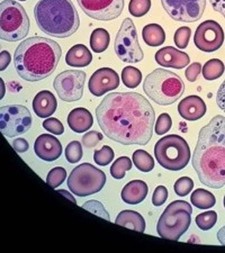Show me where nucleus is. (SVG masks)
<instances>
[{"mask_svg": "<svg viewBox=\"0 0 225 253\" xmlns=\"http://www.w3.org/2000/svg\"><path fill=\"white\" fill-rule=\"evenodd\" d=\"M104 135L123 145H146L152 138L155 112L137 92H110L96 108Z\"/></svg>", "mask_w": 225, "mask_h": 253, "instance_id": "f257e3e1", "label": "nucleus"}, {"mask_svg": "<svg viewBox=\"0 0 225 253\" xmlns=\"http://www.w3.org/2000/svg\"><path fill=\"white\" fill-rule=\"evenodd\" d=\"M199 181L213 189L225 186V117L216 115L204 126L193 153Z\"/></svg>", "mask_w": 225, "mask_h": 253, "instance_id": "f03ea898", "label": "nucleus"}, {"mask_svg": "<svg viewBox=\"0 0 225 253\" xmlns=\"http://www.w3.org/2000/svg\"><path fill=\"white\" fill-rule=\"evenodd\" d=\"M62 50L55 41L34 36L24 40L16 48L14 64L20 78L36 83L55 71Z\"/></svg>", "mask_w": 225, "mask_h": 253, "instance_id": "7ed1b4c3", "label": "nucleus"}, {"mask_svg": "<svg viewBox=\"0 0 225 253\" xmlns=\"http://www.w3.org/2000/svg\"><path fill=\"white\" fill-rule=\"evenodd\" d=\"M34 17L41 31L56 39L73 35L80 25L79 14L71 0H39Z\"/></svg>", "mask_w": 225, "mask_h": 253, "instance_id": "20e7f679", "label": "nucleus"}, {"mask_svg": "<svg viewBox=\"0 0 225 253\" xmlns=\"http://www.w3.org/2000/svg\"><path fill=\"white\" fill-rule=\"evenodd\" d=\"M143 90L155 104L169 106L181 98L185 84L177 73L159 68L146 76Z\"/></svg>", "mask_w": 225, "mask_h": 253, "instance_id": "39448f33", "label": "nucleus"}, {"mask_svg": "<svg viewBox=\"0 0 225 253\" xmlns=\"http://www.w3.org/2000/svg\"><path fill=\"white\" fill-rule=\"evenodd\" d=\"M31 22L26 10L15 0L0 2V40L18 42L30 33Z\"/></svg>", "mask_w": 225, "mask_h": 253, "instance_id": "423d86ee", "label": "nucleus"}, {"mask_svg": "<svg viewBox=\"0 0 225 253\" xmlns=\"http://www.w3.org/2000/svg\"><path fill=\"white\" fill-rule=\"evenodd\" d=\"M154 156L162 168L180 171L189 163L191 153L185 138L177 134H171L161 137L155 143Z\"/></svg>", "mask_w": 225, "mask_h": 253, "instance_id": "0eeeda50", "label": "nucleus"}, {"mask_svg": "<svg viewBox=\"0 0 225 253\" xmlns=\"http://www.w3.org/2000/svg\"><path fill=\"white\" fill-rule=\"evenodd\" d=\"M193 208L185 201H175L163 211L157 224V232L162 239L178 241L191 224Z\"/></svg>", "mask_w": 225, "mask_h": 253, "instance_id": "6e6552de", "label": "nucleus"}, {"mask_svg": "<svg viewBox=\"0 0 225 253\" xmlns=\"http://www.w3.org/2000/svg\"><path fill=\"white\" fill-rule=\"evenodd\" d=\"M67 183L71 193L78 197H87L104 188L106 174L90 163H83L72 170Z\"/></svg>", "mask_w": 225, "mask_h": 253, "instance_id": "1a4fd4ad", "label": "nucleus"}, {"mask_svg": "<svg viewBox=\"0 0 225 253\" xmlns=\"http://www.w3.org/2000/svg\"><path fill=\"white\" fill-rule=\"evenodd\" d=\"M114 50L120 60L125 63H138L144 58L138 43L136 27L131 18L123 20L114 43Z\"/></svg>", "mask_w": 225, "mask_h": 253, "instance_id": "9d476101", "label": "nucleus"}, {"mask_svg": "<svg viewBox=\"0 0 225 253\" xmlns=\"http://www.w3.org/2000/svg\"><path fill=\"white\" fill-rule=\"evenodd\" d=\"M32 115L23 105L0 107V132L6 137L23 135L32 127Z\"/></svg>", "mask_w": 225, "mask_h": 253, "instance_id": "9b49d317", "label": "nucleus"}, {"mask_svg": "<svg viewBox=\"0 0 225 253\" xmlns=\"http://www.w3.org/2000/svg\"><path fill=\"white\" fill-rule=\"evenodd\" d=\"M86 72L81 70H65L56 76L53 87L61 100L73 103L84 96Z\"/></svg>", "mask_w": 225, "mask_h": 253, "instance_id": "f8f14e48", "label": "nucleus"}, {"mask_svg": "<svg viewBox=\"0 0 225 253\" xmlns=\"http://www.w3.org/2000/svg\"><path fill=\"white\" fill-rule=\"evenodd\" d=\"M163 9L177 22L195 23L202 18L206 0H161Z\"/></svg>", "mask_w": 225, "mask_h": 253, "instance_id": "ddd939ff", "label": "nucleus"}, {"mask_svg": "<svg viewBox=\"0 0 225 253\" xmlns=\"http://www.w3.org/2000/svg\"><path fill=\"white\" fill-rule=\"evenodd\" d=\"M224 43V31L215 20L208 19L196 28L194 44L198 50L212 53L218 51Z\"/></svg>", "mask_w": 225, "mask_h": 253, "instance_id": "4468645a", "label": "nucleus"}, {"mask_svg": "<svg viewBox=\"0 0 225 253\" xmlns=\"http://www.w3.org/2000/svg\"><path fill=\"white\" fill-rule=\"evenodd\" d=\"M78 5L90 18L108 22L118 18L124 9V0H77Z\"/></svg>", "mask_w": 225, "mask_h": 253, "instance_id": "2eb2a0df", "label": "nucleus"}, {"mask_svg": "<svg viewBox=\"0 0 225 253\" xmlns=\"http://www.w3.org/2000/svg\"><path fill=\"white\" fill-rule=\"evenodd\" d=\"M120 83V76L115 70L110 68H101L90 77L88 88L93 96L101 97L106 92L117 89Z\"/></svg>", "mask_w": 225, "mask_h": 253, "instance_id": "dca6fc26", "label": "nucleus"}, {"mask_svg": "<svg viewBox=\"0 0 225 253\" xmlns=\"http://www.w3.org/2000/svg\"><path fill=\"white\" fill-rule=\"evenodd\" d=\"M34 151L41 160L53 162L58 160L62 154V145L56 136L50 134H41L35 141Z\"/></svg>", "mask_w": 225, "mask_h": 253, "instance_id": "f3484780", "label": "nucleus"}, {"mask_svg": "<svg viewBox=\"0 0 225 253\" xmlns=\"http://www.w3.org/2000/svg\"><path fill=\"white\" fill-rule=\"evenodd\" d=\"M155 62L165 68L182 69L190 63L187 53L179 51L174 46H166L160 48L154 55Z\"/></svg>", "mask_w": 225, "mask_h": 253, "instance_id": "a211bd4d", "label": "nucleus"}, {"mask_svg": "<svg viewBox=\"0 0 225 253\" xmlns=\"http://www.w3.org/2000/svg\"><path fill=\"white\" fill-rule=\"evenodd\" d=\"M206 104L202 98L195 95L180 100L178 113L186 121H198L206 114Z\"/></svg>", "mask_w": 225, "mask_h": 253, "instance_id": "6ab92c4d", "label": "nucleus"}, {"mask_svg": "<svg viewBox=\"0 0 225 253\" xmlns=\"http://www.w3.org/2000/svg\"><path fill=\"white\" fill-rule=\"evenodd\" d=\"M58 108V101L51 91L42 90L33 99V109L36 116L40 118H48L55 113Z\"/></svg>", "mask_w": 225, "mask_h": 253, "instance_id": "aec40b11", "label": "nucleus"}, {"mask_svg": "<svg viewBox=\"0 0 225 253\" xmlns=\"http://www.w3.org/2000/svg\"><path fill=\"white\" fill-rule=\"evenodd\" d=\"M149 187L142 180H132L126 183L122 190V201L129 205H137L146 198Z\"/></svg>", "mask_w": 225, "mask_h": 253, "instance_id": "412c9836", "label": "nucleus"}, {"mask_svg": "<svg viewBox=\"0 0 225 253\" xmlns=\"http://www.w3.org/2000/svg\"><path fill=\"white\" fill-rule=\"evenodd\" d=\"M93 124V118L91 113L87 108L77 107L69 113L68 125L73 132L84 133L91 127Z\"/></svg>", "mask_w": 225, "mask_h": 253, "instance_id": "4be33fe9", "label": "nucleus"}, {"mask_svg": "<svg viewBox=\"0 0 225 253\" xmlns=\"http://www.w3.org/2000/svg\"><path fill=\"white\" fill-rule=\"evenodd\" d=\"M92 62V54L84 44L73 45L65 55V63L73 68H84Z\"/></svg>", "mask_w": 225, "mask_h": 253, "instance_id": "5701e85b", "label": "nucleus"}, {"mask_svg": "<svg viewBox=\"0 0 225 253\" xmlns=\"http://www.w3.org/2000/svg\"><path fill=\"white\" fill-rule=\"evenodd\" d=\"M116 225L143 233L145 231V221L143 216L135 211H122L115 219Z\"/></svg>", "mask_w": 225, "mask_h": 253, "instance_id": "b1692460", "label": "nucleus"}, {"mask_svg": "<svg viewBox=\"0 0 225 253\" xmlns=\"http://www.w3.org/2000/svg\"><path fill=\"white\" fill-rule=\"evenodd\" d=\"M142 38L146 45L149 46H160L166 41L165 30L158 24H149L142 30Z\"/></svg>", "mask_w": 225, "mask_h": 253, "instance_id": "393cba45", "label": "nucleus"}, {"mask_svg": "<svg viewBox=\"0 0 225 253\" xmlns=\"http://www.w3.org/2000/svg\"><path fill=\"white\" fill-rule=\"evenodd\" d=\"M190 202L195 207L199 208V210H210V208L215 206L216 198L211 191L199 188L191 193Z\"/></svg>", "mask_w": 225, "mask_h": 253, "instance_id": "a878e982", "label": "nucleus"}, {"mask_svg": "<svg viewBox=\"0 0 225 253\" xmlns=\"http://www.w3.org/2000/svg\"><path fill=\"white\" fill-rule=\"evenodd\" d=\"M109 42V33L105 28H96L90 35V47L95 53H101L107 50Z\"/></svg>", "mask_w": 225, "mask_h": 253, "instance_id": "bb28decb", "label": "nucleus"}, {"mask_svg": "<svg viewBox=\"0 0 225 253\" xmlns=\"http://www.w3.org/2000/svg\"><path fill=\"white\" fill-rule=\"evenodd\" d=\"M224 71V63L219 59H212L210 61H207L202 69L203 77L208 81H213L221 78Z\"/></svg>", "mask_w": 225, "mask_h": 253, "instance_id": "cd10ccee", "label": "nucleus"}, {"mask_svg": "<svg viewBox=\"0 0 225 253\" xmlns=\"http://www.w3.org/2000/svg\"><path fill=\"white\" fill-rule=\"evenodd\" d=\"M122 83L125 87L130 89H135L142 81V72L133 65H128L122 71Z\"/></svg>", "mask_w": 225, "mask_h": 253, "instance_id": "c85d7f7f", "label": "nucleus"}, {"mask_svg": "<svg viewBox=\"0 0 225 253\" xmlns=\"http://www.w3.org/2000/svg\"><path fill=\"white\" fill-rule=\"evenodd\" d=\"M133 162L137 170L142 172H150L154 168L153 158L144 150H136L133 153Z\"/></svg>", "mask_w": 225, "mask_h": 253, "instance_id": "c756f323", "label": "nucleus"}, {"mask_svg": "<svg viewBox=\"0 0 225 253\" xmlns=\"http://www.w3.org/2000/svg\"><path fill=\"white\" fill-rule=\"evenodd\" d=\"M132 169V161L130 160L129 157H121L118 158L115 162H113L112 167H110L109 172L112 174L114 179L121 180L125 177L128 171Z\"/></svg>", "mask_w": 225, "mask_h": 253, "instance_id": "7c9ffc66", "label": "nucleus"}, {"mask_svg": "<svg viewBox=\"0 0 225 253\" xmlns=\"http://www.w3.org/2000/svg\"><path fill=\"white\" fill-rule=\"evenodd\" d=\"M197 226L202 231H208L215 226L216 222H218V214L214 211H208L205 213H202L196 216L195 219Z\"/></svg>", "mask_w": 225, "mask_h": 253, "instance_id": "2f4dec72", "label": "nucleus"}, {"mask_svg": "<svg viewBox=\"0 0 225 253\" xmlns=\"http://www.w3.org/2000/svg\"><path fill=\"white\" fill-rule=\"evenodd\" d=\"M151 8V0H130L129 11L134 17H143L149 13Z\"/></svg>", "mask_w": 225, "mask_h": 253, "instance_id": "473e14b6", "label": "nucleus"}, {"mask_svg": "<svg viewBox=\"0 0 225 253\" xmlns=\"http://www.w3.org/2000/svg\"><path fill=\"white\" fill-rule=\"evenodd\" d=\"M65 179H67V171L62 167H56L47 173L46 183L52 188L56 189L60 185H62Z\"/></svg>", "mask_w": 225, "mask_h": 253, "instance_id": "72a5a7b5", "label": "nucleus"}, {"mask_svg": "<svg viewBox=\"0 0 225 253\" xmlns=\"http://www.w3.org/2000/svg\"><path fill=\"white\" fill-rule=\"evenodd\" d=\"M65 159L69 163H77L83 159V144L80 142L72 141L65 148Z\"/></svg>", "mask_w": 225, "mask_h": 253, "instance_id": "f704fd0d", "label": "nucleus"}, {"mask_svg": "<svg viewBox=\"0 0 225 253\" xmlns=\"http://www.w3.org/2000/svg\"><path fill=\"white\" fill-rule=\"evenodd\" d=\"M114 153L113 149L108 145H104L100 150H96L93 153V161H95L98 166L105 167L108 166L110 162L114 160Z\"/></svg>", "mask_w": 225, "mask_h": 253, "instance_id": "c9c22d12", "label": "nucleus"}, {"mask_svg": "<svg viewBox=\"0 0 225 253\" xmlns=\"http://www.w3.org/2000/svg\"><path fill=\"white\" fill-rule=\"evenodd\" d=\"M194 188V181L193 179L189 177H182L179 178L177 181L175 182L174 190L175 193L179 197H185L188 194L191 193V190Z\"/></svg>", "mask_w": 225, "mask_h": 253, "instance_id": "e433bc0d", "label": "nucleus"}, {"mask_svg": "<svg viewBox=\"0 0 225 253\" xmlns=\"http://www.w3.org/2000/svg\"><path fill=\"white\" fill-rule=\"evenodd\" d=\"M190 36H191L190 27H187V26L179 27L178 30L176 31L175 36H174L175 45H177L179 48H186L188 46V43H189L190 41Z\"/></svg>", "mask_w": 225, "mask_h": 253, "instance_id": "4c0bfd02", "label": "nucleus"}, {"mask_svg": "<svg viewBox=\"0 0 225 253\" xmlns=\"http://www.w3.org/2000/svg\"><path fill=\"white\" fill-rule=\"evenodd\" d=\"M83 207L85 208V210L89 211L90 213L95 214L96 216H99V217H101V218H105L106 221H110L108 211H106V208L104 207V205L100 202L88 201V202L84 203Z\"/></svg>", "mask_w": 225, "mask_h": 253, "instance_id": "58836bf2", "label": "nucleus"}, {"mask_svg": "<svg viewBox=\"0 0 225 253\" xmlns=\"http://www.w3.org/2000/svg\"><path fill=\"white\" fill-rule=\"evenodd\" d=\"M173 126V120L169 114L162 113L160 116L157 118V122H155L154 127H155V134L157 135H165L168 133Z\"/></svg>", "mask_w": 225, "mask_h": 253, "instance_id": "ea45409f", "label": "nucleus"}, {"mask_svg": "<svg viewBox=\"0 0 225 253\" xmlns=\"http://www.w3.org/2000/svg\"><path fill=\"white\" fill-rule=\"evenodd\" d=\"M43 127L53 135H62L64 133V127L58 118L48 117L43 122Z\"/></svg>", "mask_w": 225, "mask_h": 253, "instance_id": "a19ab883", "label": "nucleus"}, {"mask_svg": "<svg viewBox=\"0 0 225 253\" xmlns=\"http://www.w3.org/2000/svg\"><path fill=\"white\" fill-rule=\"evenodd\" d=\"M103 137H104L103 134L97 132V130H90V132H87L83 136V144L88 149L95 148L98 143L103 140Z\"/></svg>", "mask_w": 225, "mask_h": 253, "instance_id": "79ce46f5", "label": "nucleus"}, {"mask_svg": "<svg viewBox=\"0 0 225 253\" xmlns=\"http://www.w3.org/2000/svg\"><path fill=\"white\" fill-rule=\"evenodd\" d=\"M168 199V189L165 186H158L155 188L152 196V204L155 207H160L167 202Z\"/></svg>", "mask_w": 225, "mask_h": 253, "instance_id": "37998d69", "label": "nucleus"}, {"mask_svg": "<svg viewBox=\"0 0 225 253\" xmlns=\"http://www.w3.org/2000/svg\"><path fill=\"white\" fill-rule=\"evenodd\" d=\"M202 65L198 62H194L191 63L189 67L187 68V70L185 72V76L188 81H190V83H194V81L197 80L198 76L200 75V72H202Z\"/></svg>", "mask_w": 225, "mask_h": 253, "instance_id": "c03bdc74", "label": "nucleus"}, {"mask_svg": "<svg viewBox=\"0 0 225 253\" xmlns=\"http://www.w3.org/2000/svg\"><path fill=\"white\" fill-rule=\"evenodd\" d=\"M13 148L15 149L16 152L25 153L28 150V148H30V145H28V142L25 140V138L18 137V138H16V140H14Z\"/></svg>", "mask_w": 225, "mask_h": 253, "instance_id": "a18cd8bd", "label": "nucleus"}, {"mask_svg": "<svg viewBox=\"0 0 225 253\" xmlns=\"http://www.w3.org/2000/svg\"><path fill=\"white\" fill-rule=\"evenodd\" d=\"M216 104L223 112H225V80L219 88L218 95H216Z\"/></svg>", "mask_w": 225, "mask_h": 253, "instance_id": "49530a36", "label": "nucleus"}, {"mask_svg": "<svg viewBox=\"0 0 225 253\" xmlns=\"http://www.w3.org/2000/svg\"><path fill=\"white\" fill-rule=\"evenodd\" d=\"M11 62V55L8 51L0 52V71H5Z\"/></svg>", "mask_w": 225, "mask_h": 253, "instance_id": "de8ad7c7", "label": "nucleus"}, {"mask_svg": "<svg viewBox=\"0 0 225 253\" xmlns=\"http://www.w3.org/2000/svg\"><path fill=\"white\" fill-rule=\"evenodd\" d=\"M213 9L218 11L225 18V0H210Z\"/></svg>", "mask_w": 225, "mask_h": 253, "instance_id": "09e8293b", "label": "nucleus"}, {"mask_svg": "<svg viewBox=\"0 0 225 253\" xmlns=\"http://www.w3.org/2000/svg\"><path fill=\"white\" fill-rule=\"evenodd\" d=\"M218 240L222 246L225 247V225L218 232Z\"/></svg>", "mask_w": 225, "mask_h": 253, "instance_id": "8fccbe9b", "label": "nucleus"}, {"mask_svg": "<svg viewBox=\"0 0 225 253\" xmlns=\"http://www.w3.org/2000/svg\"><path fill=\"white\" fill-rule=\"evenodd\" d=\"M5 93H6V84H5V81L2 80V78H0V100H1L2 98L5 97Z\"/></svg>", "mask_w": 225, "mask_h": 253, "instance_id": "3c124183", "label": "nucleus"}, {"mask_svg": "<svg viewBox=\"0 0 225 253\" xmlns=\"http://www.w3.org/2000/svg\"><path fill=\"white\" fill-rule=\"evenodd\" d=\"M59 191V193L60 194H62L63 196H64V197H67V198H69V199H70V201L72 202V203H75V204H77V201H76V198L75 197H73V196L70 194V193H68V191H65V190H61V189H59L58 190Z\"/></svg>", "mask_w": 225, "mask_h": 253, "instance_id": "603ef678", "label": "nucleus"}, {"mask_svg": "<svg viewBox=\"0 0 225 253\" xmlns=\"http://www.w3.org/2000/svg\"><path fill=\"white\" fill-rule=\"evenodd\" d=\"M224 208H225V196H224Z\"/></svg>", "mask_w": 225, "mask_h": 253, "instance_id": "864d4df0", "label": "nucleus"}, {"mask_svg": "<svg viewBox=\"0 0 225 253\" xmlns=\"http://www.w3.org/2000/svg\"><path fill=\"white\" fill-rule=\"evenodd\" d=\"M19 1H26V0H19Z\"/></svg>", "mask_w": 225, "mask_h": 253, "instance_id": "5fc2aeb1", "label": "nucleus"}, {"mask_svg": "<svg viewBox=\"0 0 225 253\" xmlns=\"http://www.w3.org/2000/svg\"><path fill=\"white\" fill-rule=\"evenodd\" d=\"M0 50H1V45H0Z\"/></svg>", "mask_w": 225, "mask_h": 253, "instance_id": "6e6d98bb", "label": "nucleus"}]
</instances>
